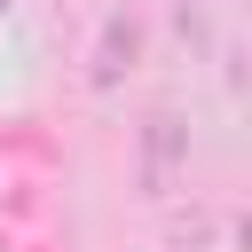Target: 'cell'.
Masks as SVG:
<instances>
[{
	"label": "cell",
	"mask_w": 252,
	"mask_h": 252,
	"mask_svg": "<svg viewBox=\"0 0 252 252\" xmlns=\"http://www.w3.org/2000/svg\"><path fill=\"white\" fill-rule=\"evenodd\" d=\"M173 150H181V126L173 118H150V189H165V173H173Z\"/></svg>",
	"instance_id": "obj_2"
},
{
	"label": "cell",
	"mask_w": 252,
	"mask_h": 252,
	"mask_svg": "<svg viewBox=\"0 0 252 252\" xmlns=\"http://www.w3.org/2000/svg\"><path fill=\"white\" fill-rule=\"evenodd\" d=\"M134 55H142V24H134V16H110L102 39H94V87H118V79L134 71Z\"/></svg>",
	"instance_id": "obj_1"
},
{
	"label": "cell",
	"mask_w": 252,
	"mask_h": 252,
	"mask_svg": "<svg viewBox=\"0 0 252 252\" xmlns=\"http://www.w3.org/2000/svg\"><path fill=\"white\" fill-rule=\"evenodd\" d=\"M0 8H8V0H0Z\"/></svg>",
	"instance_id": "obj_3"
}]
</instances>
